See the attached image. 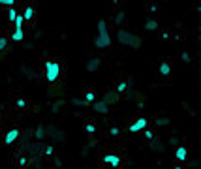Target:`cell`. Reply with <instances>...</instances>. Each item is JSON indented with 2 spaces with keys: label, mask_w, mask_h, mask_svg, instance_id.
<instances>
[{
  "label": "cell",
  "mask_w": 201,
  "mask_h": 169,
  "mask_svg": "<svg viewBox=\"0 0 201 169\" xmlns=\"http://www.w3.org/2000/svg\"><path fill=\"white\" fill-rule=\"evenodd\" d=\"M8 47V38H0V53Z\"/></svg>",
  "instance_id": "cell-19"
},
{
  "label": "cell",
  "mask_w": 201,
  "mask_h": 169,
  "mask_svg": "<svg viewBox=\"0 0 201 169\" xmlns=\"http://www.w3.org/2000/svg\"><path fill=\"white\" fill-rule=\"evenodd\" d=\"M111 135H118V128H111Z\"/></svg>",
  "instance_id": "cell-26"
},
{
  "label": "cell",
  "mask_w": 201,
  "mask_h": 169,
  "mask_svg": "<svg viewBox=\"0 0 201 169\" xmlns=\"http://www.w3.org/2000/svg\"><path fill=\"white\" fill-rule=\"evenodd\" d=\"M0 4H8V6H13L15 0H0Z\"/></svg>",
  "instance_id": "cell-25"
},
{
  "label": "cell",
  "mask_w": 201,
  "mask_h": 169,
  "mask_svg": "<svg viewBox=\"0 0 201 169\" xmlns=\"http://www.w3.org/2000/svg\"><path fill=\"white\" fill-rule=\"evenodd\" d=\"M111 100H115V98H113V92H107V96L104 98V101H105V104L109 105V104H111Z\"/></svg>",
  "instance_id": "cell-20"
},
{
  "label": "cell",
  "mask_w": 201,
  "mask_h": 169,
  "mask_svg": "<svg viewBox=\"0 0 201 169\" xmlns=\"http://www.w3.org/2000/svg\"><path fill=\"white\" fill-rule=\"evenodd\" d=\"M100 64H102V62H100V58H92L90 62H88L86 70H88V72H94V70H98V68H100Z\"/></svg>",
  "instance_id": "cell-12"
},
{
  "label": "cell",
  "mask_w": 201,
  "mask_h": 169,
  "mask_svg": "<svg viewBox=\"0 0 201 169\" xmlns=\"http://www.w3.org/2000/svg\"><path fill=\"white\" fill-rule=\"evenodd\" d=\"M85 132L92 135V133L96 132V126H94V124H92V122H88V124H86V126H85Z\"/></svg>",
  "instance_id": "cell-16"
},
{
  "label": "cell",
  "mask_w": 201,
  "mask_h": 169,
  "mask_svg": "<svg viewBox=\"0 0 201 169\" xmlns=\"http://www.w3.org/2000/svg\"><path fill=\"white\" fill-rule=\"evenodd\" d=\"M34 135H36V139H41V137H43V130H41V128H38Z\"/></svg>",
  "instance_id": "cell-23"
},
{
  "label": "cell",
  "mask_w": 201,
  "mask_h": 169,
  "mask_svg": "<svg viewBox=\"0 0 201 169\" xmlns=\"http://www.w3.org/2000/svg\"><path fill=\"white\" fill-rule=\"evenodd\" d=\"M94 43H96L98 49H105L111 45V36H109V30H107V25H105L104 19L98 21V36H96Z\"/></svg>",
  "instance_id": "cell-1"
},
{
  "label": "cell",
  "mask_w": 201,
  "mask_h": 169,
  "mask_svg": "<svg viewBox=\"0 0 201 169\" xmlns=\"http://www.w3.org/2000/svg\"><path fill=\"white\" fill-rule=\"evenodd\" d=\"M43 152H45V156H53V146H51V145H47Z\"/></svg>",
  "instance_id": "cell-21"
},
{
  "label": "cell",
  "mask_w": 201,
  "mask_h": 169,
  "mask_svg": "<svg viewBox=\"0 0 201 169\" xmlns=\"http://www.w3.org/2000/svg\"><path fill=\"white\" fill-rule=\"evenodd\" d=\"M128 86H130V83H128V81H122V83H118V85H117V92L124 94L126 90H128Z\"/></svg>",
  "instance_id": "cell-14"
},
{
  "label": "cell",
  "mask_w": 201,
  "mask_h": 169,
  "mask_svg": "<svg viewBox=\"0 0 201 169\" xmlns=\"http://www.w3.org/2000/svg\"><path fill=\"white\" fill-rule=\"evenodd\" d=\"M92 105V109L96 111V113H107L109 111V105L105 104L104 100H100V101H94V104H90Z\"/></svg>",
  "instance_id": "cell-9"
},
{
  "label": "cell",
  "mask_w": 201,
  "mask_h": 169,
  "mask_svg": "<svg viewBox=\"0 0 201 169\" xmlns=\"http://www.w3.org/2000/svg\"><path fill=\"white\" fill-rule=\"evenodd\" d=\"M19 135H21V132H19L17 128H12L9 132H6V135H4V143H6V145L15 143V141L19 139Z\"/></svg>",
  "instance_id": "cell-6"
},
{
  "label": "cell",
  "mask_w": 201,
  "mask_h": 169,
  "mask_svg": "<svg viewBox=\"0 0 201 169\" xmlns=\"http://www.w3.org/2000/svg\"><path fill=\"white\" fill-rule=\"evenodd\" d=\"M109 169H111V167H109Z\"/></svg>",
  "instance_id": "cell-28"
},
{
  "label": "cell",
  "mask_w": 201,
  "mask_h": 169,
  "mask_svg": "<svg viewBox=\"0 0 201 169\" xmlns=\"http://www.w3.org/2000/svg\"><path fill=\"white\" fill-rule=\"evenodd\" d=\"M102 162H104L105 165H109L111 169H117V167L122 164V158H120L118 154H105V156L102 158Z\"/></svg>",
  "instance_id": "cell-5"
},
{
  "label": "cell",
  "mask_w": 201,
  "mask_h": 169,
  "mask_svg": "<svg viewBox=\"0 0 201 169\" xmlns=\"http://www.w3.org/2000/svg\"><path fill=\"white\" fill-rule=\"evenodd\" d=\"M15 17H17V11H15L13 8H9V11H8V21H15Z\"/></svg>",
  "instance_id": "cell-17"
},
{
  "label": "cell",
  "mask_w": 201,
  "mask_h": 169,
  "mask_svg": "<svg viewBox=\"0 0 201 169\" xmlns=\"http://www.w3.org/2000/svg\"><path fill=\"white\" fill-rule=\"evenodd\" d=\"M15 30H23V23H25V19H23V15L21 13H17V17H15Z\"/></svg>",
  "instance_id": "cell-13"
},
{
  "label": "cell",
  "mask_w": 201,
  "mask_h": 169,
  "mask_svg": "<svg viewBox=\"0 0 201 169\" xmlns=\"http://www.w3.org/2000/svg\"><path fill=\"white\" fill-rule=\"evenodd\" d=\"M175 169H184V167L182 165H175Z\"/></svg>",
  "instance_id": "cell-27"
},
{
  "label": "cell",
  "mask_w": 201,
  "mask_h": 169,
  "mask_svg": "<svg viewBox=\"0 0 201 169\" xmlns=\"http://www.w3.org/2000/svg\"><path fill=\"white\" fill-rule=\"evenodd\" d=\"M175 158H177V162H181V164H184L186 160H188V150H186V146H177V150H175Z\"/></svg>",
  "instance_id": "cell-7"
},
{
  "label": "cell",
  "mask_w": 201,
  "mask_h": 169,
  "mask_svg": "<svg viewBox=\"0 0 201 169\" xmlns=\"http://www.w3.org/2000/svg\"><path fill=\"white\" fill-rule=\"evenodd\" d=\"M43 73H45L47 83H55L60 77V64L57 60H45L43 62Z\"/></svg>",
  "instance_id": "cell-2"
},
{
  "label": "cell",
  "mask_w": 201,
  "mask_h": 169,
  "mask_svg": "<svg viewBox=\"0 0 201 169\" xmlns=\"http://www.w3.org/2000/svg\"><path fill=\"white\" fill-rule=\"evenodd\" d=\"M149 126V120L145 118V117H139V118H136L130 126H128V132H132V133H136V132H141V130H145Z\"/></svg>",
  "instance_id": "cell-4"
},
{
  "label": "cell",
  "mask_w": 201,
  "mask_h": 169,
  "mask_svg": "<svg viewBox=\"0 0 201 169\" xmlns=\"http://www.w3.org/2000/svg\"><path fill=\"white\" fill-rule=\"evenodd\" d=\"M171 72H173V66H171V62H162L160 64V68H158V73L162 75V77H169L171 75Z\"/></svg>",
  "instance_id": "cell-8"
},
{
  "label": "cell",
  "mask_w": 201,
  "mask_h": 169,
  "mask_svg": "<svg viewBox=\"0 0 201 169\" xmlns=\"http://www.w3.org/2000/svg\"><path fill=\"white\" fill-rule=\"evenodd\" d=\"M156 26H158V25H156V21H154V19H150L147 25H145V28H147V30H154Z\"/></svg>",
  "instance_id": "cell-18"
},
{
  "label": "cell",
  "mask_w": 201,
  "mask_h": 169,
  "mask_svg": "<svg viewBox=\"0 0 201 169\" xmlns=\"http://www.w3.org/2000/svg\"><path fill=\"white\" fill-rule=\"evenodd\" d=\"M145 137H147V139H149V141H150V139H152V137H154V133H152V132H150V130H147V132H145Z\"/></svg>",
  "instance_id": "cell-24"
},
{
  "label": "cell",
  "mask_w": 201,
  "mask_h": 169,
  "mask_svg": "<svg viewBox=\"0 0 201 169\" xmlns=\"http://www.w3.org/2000/svg\"><path fill=\"white\" fill-rule=\"evenodd\" d=\"M117 38H118V41L122 45H128V47H133V49H139V45H141V40L136 36V34H132L128 30H122V28L118 30Z\"/></svg>",
  "instance_id": "cell-3"
},
{
  "label": "cell",
  "mask_w": 201,
  "mask_h": 169,
  "mask_svg": "<svg viewBox=\"0 0 201 169\" xmlns=\"http://www.w3.org/2000/svg\"><path fill=\"white\" fill-rule=\"evenodd\" d=\"M15 104H17V107H25V105H26V101H25L23 98H19V100L15 101Z\"/></svg>",
  "instance_id": "cell-22"
},
{
  "label": "cell",
  "mask_w": 201,
  "mask_h": 169,
  "mask_svg": "<svg viewBox=\"0 0 201 169\" xmlns=\"http://www.w3.org/2000/svg\"><path fill=\"white\" fill-rule=\"evenodd\" d=\"M23 36H25L23 30H15V32L12 34V40H13V41H23Z\"/></svg>",
  "instance_id": "cell-15"
},
{
  "label": "cell",
  "mask_w": 201,
  "mask_h": 169,
  "mask_svg": "<svg viewBox=\"0 0 201 169\" xmlns=\"http://www.w3.org/2000/svg\"><path fill=\"white\" fill-rule=\"evenodd\" d=\"M21 15H23V19H25V21H30L32 17H34V8H32V6L25 8V11H23V13H21Z\"/></svg>",
  "instance_id": "cell-11"
},
{
  "label": "cell",
  "mask_w": 201,
  "mask_h": 169,
  "mask_svg": "<svg viewBox=\"0 0 201 169\" xmlns=\"http://www.w3.org/2000/svg\"><path fill=\"white\" fill-rule=\"evenodd\" d=\"M96 92H94V90H86V92H85V104L86 105H90V104H94V101H96Z\"/></svg>",
  "instance_id": "cell-10"
}]
</instances>
